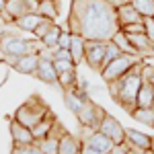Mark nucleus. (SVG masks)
I'll return each instance as SVG.
<instances>
[{
  "instance_id": "obj_1",
  "label": "nucleus",
  "mask_w": 154,
  "mask_h": 154,
  "mask_svg": "<svg viewBox=\"0 0 154 154\" xmlns=\"http://www.w3.org/2000/svg\"><path fill=\"white\" fill-rule=\"evenodd\" d=\"M68 27L86 41H111L117 33V8L109 0H72Z\"/></svg>"
},
{
  "instance_id": "obj_2",
  "label": "nucleus",
  "mask_w": 154,
  "mask_h": 154,
  "mask_svg": "<svg viewBox=\"0 0 154 154\" xmlns=\"http://www.w3.org/2000/svg\"><path fill=\"white\" fill-rule=\"evenodd\" d=\"M142 66H144V62H138L125 76H121L115 82H109L111 97L123 109H128L130 113L136 109V97H138L140 88H142Z\"/></svg>"
},
{
  "instance_id": "obj_3",
  "label": "nucleus",
  "mask_w": 154,
  "mask_h": 154,
  "mask_svg": "<svg viewBox=\"0 0 154 154\" xmlns=\"http://www.w3.org/2000/svg\"><path fill=\"white\" fill-rule=\"evenodd\" d=\"M49 115V109L45 103H41L37 97H33V99H29L25 105H21L19 109H17V113H14V119L21 123V125H25V128H35L37 123L41 121V119H45Z\"/></svg>"
},
{
  "instance_id": "obj_4",
  "label": "nucleus",
  "mask_w": 154,
  "mask_h": 154,
  "mask_svg": "<svg viewBox=\"0 0 154 154\" xmlns=\"http://www.w3.org/2000/svg\"><path fill=\"white\" fill-rule=\"evenodd\" d=\"M138 62H140L138 56L121 54L119 58H115L113 62H109L105 68L101 70V78H103L107 84H109V82H115V80H119L121 76H125V74H128V72H130Z\"/></svg>"
},
{
  "instance_id": "obj_5",
  "label": "nucleus",
  "mask_w": 154,
  "mask_h": 154,
  "mask_svg": "<svg viewBox=\"0 0 154 154\" xmlns=\"http://www.w3.org/2000/svg\"><path fill=\"white\" fill-rule=\"evenodd\" d=\"M105 109L103 107L95 105L91 99H86L82 105H80V109L76 111V117H78V121L82 123L84 128H91V130L99 131V128H101V123H103V119H105Z\"/></svg>"
},
{
  "instance_id": "obj_6",
  "label": "nucleus",
  "mask_w": 154,
  "mask_h": 154,
  "mask_svg": "<svg viewBox=\"0 0 154 154\" xmlns=\"http://www.w3.org/2000/svg\"><path fill=\"white\" fill-rule=\"evenodd\" d=\"M35 76L45 84H58V78L60 74L54 66V51L51 49H43L39 54V64H37V70H35Z\"/></svg>"
},
{
  "instance_id": "obj_7",
  "label": "nucleus",
  "mask_w": 154,
  "mask_h": 154,
  "mask_svg": "<svg viewBox=\"0 0 154 154\" xmlns=\"http://www.w3.org/2000/svg\"><path fill=\"white\" fill-rule=\"evenodd\" d=\"M107 43L109 41H86L84 45V62L101 74L103 70V62H105V54H107Z\"/></svg>"
},
{
  "instance_id": "obj_8",
  "label": "nucleus",
  "mask_w": 154,
  "mask_h": 154,
  "mask_svg": "<svg viewBox=\"0 0 154 154\" xmlns=\"http://www.w3.org/2000/svg\"><path fill=\"white\" fill-rule=\"evenodd\" d=\"M84 130H86V136L82 138V144H86V146H91V148L99 150L101 154H107V152H111V150L115 148L113 140L107 138L105 134L95 131V130H91V128H84Z\"/></svg>"
},
{
  "instance_id": "obj_9",
  "label": "nucleus",
  "mask_w": 154,
  "mask_h": 154,
  "mask_svg": "<svg viewBox=\"0 0 154 154\" xmlns=\"http://www.w3.org/2000/svg\"><path fill=\"white\" fill-rule=\"evenodd\" d=\"M99 131L105 134L107 138H111L115 146H121V144L125 142V128H123L115 117H111V115H105V119H103Z\"/></svg>"
},
{
  "instance_id": "obj_10",
  "label": "nucleus",
  "mask_w": 154,
  "mask_h": 154,
  "mask_svg": "<svg viewBox=\"0 0 154 154\" xmlns=\"http://www.w3.org/2000/svg\"><path fill=\"white\" fill-rule=\"evenodd\" d=\"M29 12H31V8L25 4L23 0H6V4L0 11V14L4 17L6 23H14L17 19H21V17L29 14Z\"/></svg>"
},
{
  "instance_id": "obj_11",
  "label": "nucleus",
  "mask_w": 154,
  "mask_h": 154,
  "mask_svg": "<svg viewBox=\"0 0 154 154\" xmlns=\"http://www.w3.org/2000/svg\"><path fill=\"white\" fill-rule=\"evenodd\" d=\"M125 148H140V150H150L152 148V138L144 131H138V130H125V142H123Z\"/></svg>"
},
{
  "instance_id": "obj_12",
  "label": "nucleus",
  "mask_w": 154,
  "mask_h": 154,
  "mask_svg": "<svg viewBox=\"0 0 154 154\" xmlns=\"http://www.w3.org/2000/svg\"><path fill=\"white\" fill-rule=\"evenodd\" d=\"M130 43L136 48L140 58H154V41H150V37L146 33H136V35H128Z\"/></svg>"
},
{
  "instance_id": "obj_13",
  "label": "nucleus",
  "mask_w": 154,
  "mask_h": 154,
  "mask_svg": "<svg viewBox=\"0 0 154 154\" xmlns=\"http://www.w3.org/2000/svg\"><path fill=\"white\" fill-rule=\"evenodd\" d=\"M11 136H12V146H27V144H33L35 138L29 128L21 125L17 119L11 121Z\"/></svg>"
},
{
  "instance_id": "obj_14",
  "label": "nucleus",
  "mask_w": 154,
  "mask_h": 154,
  "mask_svg": "<svg viewBox=\"0 0 154 154\" xmlns=\"http://www.w3.org/2000/svg\"><path fill=\"white\" fill-rule=\"evenodd\" d=\"M117 23L119 27H125V25H131V23H144V17L134 8L131 2H128V4H119L117 6Z\"/></svg>"
},
{
  "instance_id": "obj_15",
  "label": "nucleus",
  "mask_w": 154,
  "mask_h": 154,
  "mask_svg": "<svg viewBox=\"0 0 154 154\" xmlns=\"http://www.w3.org/2000/svg\"><path fill=\"white\" fill-rule=\"evenodd\" d=\"M37 64H39V54H27V56H21L17 60V64L12 68L21 74H35Z\"/></svg>"
},
{
  "instance_id": "obj_16",
  "label": "nucleus",
  "mask_w": 154,
  "mask_h": 154,
  "mask_svg": "<svg viewBox=\"0 0 154 154\" xmlns=\"http://www.w3.org/2000/svg\"><path fill=\"white\" fill-rule=\"evenodd\" d=\"M80 148H82V140L74 138L72 134L66 131L60 138V152L58 154H80Z\"/></svg>"
},
{
  "instance_id": "obj_17",
  "label": "nucleus",
  "mask_w": 154,
  "mask_h": 154,
  "mask_svg": "<svg viewBox=\"0 0 154 154\" xmlns=\"http://www.w3.org/2000/svg\"><path fill=\"white\" fill-rule=\"evenodd\" d=\"M86 99H88V97H86V93L74 86V88H70V91H66V95H64V103H66V107H68L70 111H74V113H76Z\"/></svg>"
},
{
  "instance_id": "obj_18",
  "label": "nucleus",
  "mask_w": 154,
  "mask_h": 154,
  "mask_svg": "<svg viewBox=\"0 0 154 154\" xmlns=\"http://www.w3.org/2000/svg\"><path fill=\"white\" fill-rule=\"evenodd\" d=\"M43 21H45V17H41V14H37V12H29V14H25V17H21V19H17L14 25H17L21 31H29V33H33Z\"/></svg>"
},
{
  "instance_id": "obj_19",
  "label": "nucleus",
  "mask_w": 154,
  "mask_h": 154,
  "mask_svg": "<svg viewBox=\"0 0 154 154\" xmlns=\"http://www.w3.org/2000/svg\"><path fill=\"white\" fill-rule=\"evenodd\" d=\"M54 123H56V119L51 117V115H48L45 119H41V121L37 123L35 128H31V134H33L35 142L43 140V138H48L49 134H51V128H54Z\"/></svg>"
},
{
  "instance_id": "obj_20",
  "label": "nucleus",
  "mask_w": 154,
  "mask_h": 154,
  "mask_svg": "<svg viewBox=\"0 0 154 154\" xmlns=\"http://www.w3.org/2000/svg\"><path fill=\"white\" fill-rule=\"evenodd\" d=\"M111 41H113V43H115V45L121 49V54L138 56V51H136V48H134V45L130 43V37H128V33H125V31H121V29H119L117 33L113 35V39H111ZM138 58H140V56H138Z\"/></svg>"
},
{
  "instance_id": "obj_21",
  "label": "nucleus",
  "mask_w": 154,
  "mask_h": 154,
  "mask_svg": "<svg viewBox=\"0 0 154 154\" xmlns=\"http://www.w3.org/2000/svg\"><path fill=\"white\" fill-rule=\"evenodd\" d=\"M154 103V84L142 82V88L136 97V107H152Z\"/></svg>"
},
{
  "instance_id": "obj_22",
  "label": "nucleus",
  "mask_w": 154,
  "mask_h": 154,
  "mask_svg": "<svg viewBox=\"0 0 154 154\" xmlns=\"http://www.w3.org/2000/svg\"><path fill=\"white\" fill-rule=\"evenodd\" d=\"M84 45H86V39H84L82 35H74V33H72L70 54H72V62H74V64H80L84 60Z\"/></svg>"
},
{
  "instance_id": "obj_23",
  "label": "nucleus",
  "mask_w": 154,
  "mask_h": 154,
  "mask_svg": "<svg viewBox=\"0 0 154 154\" xmlns=\"http://www.w3.org/2000/svg\"><path fill=\"white\" fill-rule=\"evenodd\" d=\"M35 12L49 21H56L58 19V0H39V6Z\"/></svg>"
},
{
  "instance_id": "obj_24",
  "label": "nucleus",
  "mask_w": 154,
  "mask_h": 154,
  "mask_svg": "<svg viewBox=\"0 0 154 154\" xmlns=\"http://www.w3.org/2000/svg\"><path fill=\"white\" fill-rule=\"evenodd\" d=\"M131 117L148 128H154V109L152 107H136L131 111Z\"/></svg>"
},
{
  "instance_id": "obj_25",
  "label": "nucleus",
  "mask_w": 154,
  "mask_h": 154,
  "mask_svg": "<svg viewBox=\"0 0 154 154\" xmlns=\"http://www.w3.org/2000/svg\"><path fill=\"white\" fill-rule=\"evenodd\" d=\"M37 144H39V148H41L43 154H58L60 152V138L54 136V134H49L48 138L39 140Z\"/></svg>"
},
{
  "instance_id": "obj_26",
  "label": "nucleus",
  "mask_w": 154,
  "mask_h": 154,
  "mask_svg": "<svg viewBox=\"0 0 154 154\" xmlns=\"http://www.w3.org/2000/svg\"><path fill=\"white\" fill-rule=\"evenodd\" d=\"M131 4L144 19H154V0H131Z\"/></svg>"
},
{
  "instance_id": "obj_27",
  "label": "nucleus",
  "mask_w": 154,
  "mask_h": 154,
  "mask_svg": "<svg viewBox=\"0 0 154 154\" xmlns=\"http://www.w3.org/2000/svg\"><path fill=\"white\" fill-rule=\"evenodd\" d=\"M60 33H62V27H56V25H54L48 33H45V37L41 39L43 45H45L48 49H51V51H56V49H58V37H60Z\"/></svg>"
},
{
  "instance_id": "obj_28",
  "label": "nucleus",
  "mask_w": 154,
  "mask_h": 154,
  "mask_svg": "<svg viewBox=\"0 0 154 154\" xmlns=\"http://www.w3.org/2000/svg\"><path fill=\"white\" fill-rule=\"evenodd\" d=\"M58 84L62 88H66V91H70L74 88L76 84H78V76H76V70H68V72H62L58 78Z\"/></svg>"
},
{
  "instance_id": "obj_29",
  "label": "nucleus",
  "mask_w": 154,
  "mask_h": 154,
  "mask_svg": "<svg viewBox=\"0 0 154 154\" xmlns=\"http://www.w3.org/2000/svg\"><path fill=\"white\" fill-rule=\"evenodd\" d=\"M11 154H43L39 144L33 142V144H27V146H12V152Z\"/></svg>"
},
{
  "instance_id": "obj_30",
  "label": "nucleus",
  "mask_w": 154,
  "mask_h": 154,
  "mask_svg": "<svg viewBox=\"0 0 154 154\" xmlns=\"http://www.w3.org/2000/svg\"><path fill=\"white\" fill-rule=\"evenodd\" d=\"M119 56H121V49H119L117 45L113 43V41H109V43H107V54H105V62H103V68H105L109 62H113L115 58H119Z\"/></svg>"
},
{
  "instance_id": "obj_31",
  "label": "nucleus",
  "mask_w": 154,
  "mask_h": 154,
  "mask_svg": "<svg viewBox=\"0 0 154 154\" xmlns=\"http://www.w3.org/2000/svg\"><path fill=\"white\" fill-rule=\"evenodd\" d=\"M54 66H56L58 74L68 72V70H76V64H74V62H70V60H58V58H54Z\"/></svg>"
},
{
  "instance_id": "obj_32",
  "label": "nucleus",
  "mask_w": 154,
  "mask_h": 154,
  "mask_svg": "<svg viewBox=\"0 0 154 154\" xmlns=\"http://www.w3.org/2000/svg\"><path fill=\"white\" fill-rule=\"evenodd\" d=\"M51 27H54V21H49V19H45V21H43V23L39 25V27H37L35 31H33V35H35V39H43V37H45V33H48V31L51 29Z\"/></svg>"
},
{
  "instance_id": "obj_33",
  "label": "nucleus",
  "mask_w": 154,
  "mask_h": 154,
  "mask_svg": "<svg viewBox=\"0 0 154 154\" xmlns=\"http://www.w3.org/2000/svg\"><path fill=\"white\" fill-rule=\"evenodd\" d=\"M142 82L154 84V66L152 64H144L142 66Z\"/></svg>"
},
{
  "instance_id": "obj_34",
  "label": "nucleus",
  "mask_w": 154,
  "mask_h": 154,
  "mask_svg": "<svg viewBox=\"0 0 154 154\" xmlns=\"http://www.w3.org/2000/svg\"><path fill=\"white\" fill-rule=\"evenodd\" d=\"M121 31H125L128 35H136V33H146V27H144V23H131L121 27Z\"/></svg>"
},
{
  "instance_id": "obj_35",
  "label": "nucleus",
  "mask_w": 154,
  "mask_h": 154,
  "mask_svg": "<svg viewBox=\"0 0 154 154\" xmlns=\"http://www.w3.org/2000/svg\"><path fill=\"white\" fill-rule=\"evenodd\" d=\"M12 66L6 62V60H0V86L6 82V78H8V70H11Z\"/></svg>"
},
{
  "instance_id": "obj_36",
  "label": "nucleus",
  "mask_w": 154,
  "mask_h": 154,
  "mask_svg": "<svg viewBox=\"0 0 154 154\" xmlns=\"http://www.w3.org/2000/svg\"><path fill=\"white\" fill-rule=\"evenodd\" d=\"M54 58H58V60H70V62H72V54H70V49L58 48L56 51H54Z\"/></svg>"
},
{
  "instance_id": "obj_37",
  "label": "nucleus",
  "mask_w": 154,
  "mask_h": 154,
  "mask_svg": "<svg viewBox=\"0 0 154 154\" xmlns=\"http://www.w3.org/2000/svg\"><path fill=\"white\" fill-rule=\"evenodd\" d=\"M144 27H146V35L154 41V19H144Z\"/></svg>"
},
{
  "instance_id": "obj_38",
  "label": "nucleus",
  "mask_w": 154,
  "mask_h": 154,
  "mask_svg": "<svg viewBox=\"0 0 154 154\" xmlns=\"http://www.w3.org/2000/svg\"><path fill=\"white\" fill-rule=\"evenodd\" d=\"M80 154H101V152H99V150H95V148H91V146H86V144H82Z\"/></svg>"
},
{
  "instance_id": "obj_39",
  "label": "nucleus",
  "mask_w": 154,
  "mask_h": 154,
  "mask_svg": "<svg viewBox=\"0 0 154 154\" xmlns=\"http://www.w3.org/2000/svg\"><path fill=\"white\" fill-rule=\"evenodd\" d=\"M23 2L29 6V8H31V12H35L37 6H39V0H23Z\"/></svg>"
},
{
  "instance_id": "obj_40",
  "label": "nucleus",
  "mask_w": 154,
  "mask_h": 154,
  "mask_svg": "<svg viewBox=\"0 0 154 154\" xmlns=\"http://www.w3.org/2000/svg\"><path fill=\"white\" fill-rule=\"evenodd\" d=\"M128 154H146V150H140V148H128Z\"/></svg>"
},
{
  "instance_id": "obj_41",
  "label": "nucleus",
  "mask_w": 154,
  "mask_h": 154,
  "mask_svg": "<svg viewBox=\"0 0 154 154\" xmlns=\"http://www.w3.org/2000/svg\"><path fill=\"white\" fill-rule=\"evenodd\" d=\"M109 2H111V4H113V6L117 8L119 4H128V2H131V0H109Z\"/></svg>"
},
{
  "instance_id": "obj_42",
  "label": "nucleus",
  "mask_w": 154,
  "mask_h": 154,
  "mask_svg": "<svg viewBox=\"0 0 154 154\" xmlns=\"http://www.w3.org/2000/svg\"><path fill=\"white\" fill-rule=\"evenodd\" d=\"M4 4H6V0H0V11L4 8Z\"/></svg>"
},
{
  "instance_id": "obj_43",
  "label": "nucleus",
  "mask_w": 154,
  "mask_h": 154,
  "mask_svg": "<svg viewBox=\"0 0 154 154\" xmlns=\"http://www.w3.org/2000/svg\"><path fill=\"white\" fill-rule=\"evenodd\" d=\"M150 152L154 154V138H152V148H150Z\"/></svg>"
},
{
  "instance_id": "obj_44",
  "label": "nucleus",
  "mask_w": 154,
  "mask_h": 154,
  "mask_svg": "<svg viewBox=\"0 0 154 154\" xmlns=\"http://www.w3.org/2000/svg\"><path fill=\"white\" fill-rule=\"evenodd\" d=\"M0 60H4V54H2V51H0Z\"/></svg>"
},
{
  "instance_id": "obj_45",
  "label": "nucleus",
  "mask_w": 154,
  "mask_h": 154,
  "mask_svg": "<svg viewBox=\"0 0 154 154\" xmlns=\"http://www.w3.org/2000/svg\"><path fill=\"white\" fill-rule=\"evenodd\" d=\"M107 154H115V152H113V150H111V152H107Z\"/></svg>"
},
{
  "instance_id": "obj_46",
  "label": "nucleus",
  "mask_w": 154,
  "mask_h": 154,
  "mask_svg": "<svg viewBox=\"0 0 154 154\" xmlns=\"http://www.w3.org/2000/svg\"><path fill=\"white\" fill-rule=\"evenodd\" d=\"M152 109H154V103H152Z\"/></svg>"
}]
</instances>
